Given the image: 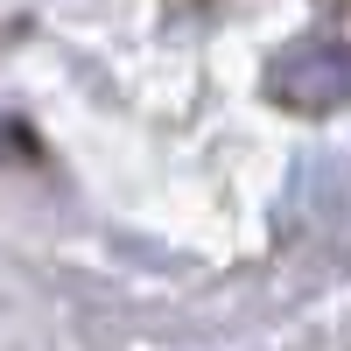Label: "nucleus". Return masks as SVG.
I'll use <instances>...</instances> for the list:
<instances>
[{"instance_id":"nucleus-1","label":"nucleus","mask_w":351,"mask_h":351,"mask_svg":"<svg viewBox=\"0 0 351 351\" xmlns=\"http://www.w3.org/2000/svg\"><path fill=\"white\" fill-rule=\"evenodd\" d=\"M267 99L288 112H330L351 99V8L309 21L267 64Z\"/></svg>"}]
</instances>
